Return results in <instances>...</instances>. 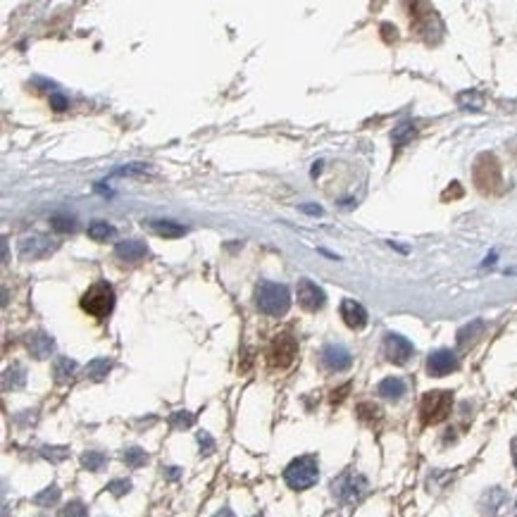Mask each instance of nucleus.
<instances>
[{
    "label": "nucleus",
    "mask_w": 517,
    "mask_h": 517,
    "mask_svg": "<svg viewBox=\"0 0 517 517\" xmlns=\"http://www.w3.org/2000/svg\"><path fill=\"white\" fill-rule=\"evenodd\" d=\"M255 305L267 317H282L291 307V293L284 284L260 282L255 289Z\"/></svg>",
    "instance_id": "f257e3e1"
},
{
    "label": "nucleus",
    "mask_w": 517,
    "mask_h": 517,
    "mask_svg": "<svg viewBox=\"0 0 517 517\" xmlns=\"http://www.w3.org/2000/svg\"><path fill=\"white\" fill-rule=\"evenodd\" d=\"M319 479V463L315 456H300L286 465L284 469V481L293 491H305L315 486Z\"/></svg>",
    "instance_id": "f03ea898"
},
{
    "label": "nucleus",
    "mask_w": 517,
    "mask_h": 517,
    "mask_svg": "<svg viewBox=\"0 0 517 517\" xmlns=\"http://www.w3.org/2000/svg\"><path fill=\"white\" fill-rule=\"evenodd\" d=\"M81 310L96 319H105L115 307V291L108 282H96L79 300Z\"/></svg>",
    "instance_id": "7ed1b4c3"
},
{
    "label": "nucleus",
    "mask_w": 517,
    "mask_h": 517,
    "mask_svg": "<svg viewBox=\"0 0 517 517\" xmlns=\"http://www.w3.org/2000/svg\"><path fill=\"white\" fill-rule=\"evenodd\" d=\"M453 410V393L451 391H427L420 403V420L422 425H439Z\"/></svg>",
    "instance_id": "20e7f679"
},
{
    "label": "nucleus",
    "mask_w": 517,
    "mask_h": 517,
    "mask_svg": "<svg viewBox=\"0 0 517 517\" xmlns=\"http://www.w3.org/2000/svg\"><path fill=\"white\" fill-rule=\"evenodd\" d=\"M332 493L336 501L344 505L358 503L367 493V479L358 472H344L332 481Z\"/></svg>",
    "instance_id": "39448f33"
},
{
    "label": "nucleus",
    "mask_w": 517,
    "mask_h": 517,
    "mask_svg": "<svg viewBox=\"0 0 517 517\" xmlns=\"http://www.w3.org/2000/svg\"><path fill=\"white\" fill-rule=\"evenodd\" d=\"M472 177H474V184L479 186V191H484V194H496V191H501V167H498V160L489 153L477 158Z\"/></svg>",
    "instance_id": "423d86ee"
},
{
    "label": "nucleus",
    "mask_w": 517,
    "mask_h": 517,
    "mask_svg": "<svg viewBox=\"0 0 517 517\" xmlns=\"http://www.w3.org/2000/svg\"><path fill=\"white\" fill-rule=\"evenodd\" d=\"M267 356H270L272 367L284 370L293 363L296 356H298V344H296V339L291 334H279L270 344V353H267Z\"/></svg>",
    "instance_id": "0eeeda50"
},
{
    "label": "nucleus",
    "mask_w": 517,
    "mask_h": 517,
    "mask_svg": "<svg viewBox=\"0 0 517 517\" xmlns=\"http://www.w3.org/2000/svg\"><path fill=\"white\" fill-rule=\"evenodd\" d=\"M412 353H415V346H412L405 336L393 334V332L384 336V356L388 363L405 365L412 358Z\"/></svg>",
    "instance_id": "6e6552de"
},
{
    "label": "nucleus",
    "mask_w": 517,
    "mask_h": 517,
    "mask_svg": "<svg viewBox=\"0 0 517 517\" xmlns=\"http://www.w3.org/2000/svg\"><path fill=\"white\" fill-rule=\"evenodd\" d=\"M296 293H298V303H300V307H305L307 312L322 310L324 303H327V296H324V291L317 286L315 282H312V279H300V282H298V289H296Z\"/></svg>",
    "instance_id": "1a4fd4ad"
},
{
    "label": "nucleus",
    "mask_w": 517,
    "mask_h": 517,
    "mask_svg": "<svg viewBox=\"0 0 517 517\" xmlns=\"http://www.w3.org/2000/svg\"><path fill=\"white\" fill-rule=\"evenodd\" d=\"M53 251H55V243L43 234H31V236H24V239L20 241V258L22 260H41Z\"/></svg>",
    "instance_id": "9d476101"
},
{
    "label": "nucleus",
    "mask_w": 517,
    "mask_h": 517,
    "mask_svg": "<svg viewBox=\"0 0 517 517\" xmlns=\"http://www.w3.org/2000/svg\"><path fill=\"white\" fill-rule=\"evenodd\" d=\"M456 370H458V358H456V353L449 351V348L434 351L432 356L427 358V372L432 377H446Z\"/></svg>",
    "instance_id": "9b49d317"
},
{
    "label": "nucleus",
    "mask_w": 517,
    "mask_h": 517,
    "mask_svg": "<svg viewBox=\"0 0 517 517\" xmlns=\"http://www.w3.org/2000/svg\"><path fill=\"white\" fill-rule=\"evenodd\" d=\"M353 358L351 353H348L346 346L341 344H329L322 348V365L327 367L329 372H344L351 367Z\"/></svg>",
    "instance_id": "f8f14e48"
},
{
    "label": "nucleus",
    "mask_w": 517,
    "mask_h": 517,
    "mask_svg": "<svg viewBox=\"0 0 517 517\" xmlns=\"http://www.w3.org/2000/svg\"><path fill=\"white\" fill-rule=\"evenodd\" d=\"M24 344H27V348H29V353H31V356L36 358V360L50 358V353L55 351L53 336L45 334V332H31V334H27Z\"/></svg>",
    "instance_id": "ddd939ff"
},
{
    "label": "nucleus",
    "mask_w": 517,
    "mask_h": 517,
    "mask_svg": "<svg viewBox=\"0 0 517 517\" xmlns=\"http://www.w3.org/2000/svg\"><path fill=\"white\" fill-rule=\"evenodd\" d=\"M341 317L351 329H363L367 324V310L353 298L341 300Z\"/></svg>",
    "instance_id": "4468645a"
},
{
    "label": "nucleus",
    "mask_w": 517,
    "mask_h": 517,
    "mask_svg": "<svg viewBox=\"0 0 517 517\" xmlns=\"http://www.w3.org/2000/svg\"><path fill=\"white\" fill-rule=\"evenodd\" d=\"M115 255L119 260H124V263H138V260H143L148 255V246L138 239H126L115 246Z\"/></svg>",
    "instance_id": "2eb2a0df"
},
{
    "label": "nucleus",
    "mask_w": 517,
    "mask_h": 517,
    "mask_svg": "<svg viewBox=\"0 0 517 517\" xmlns=\"http://www.w3.org/2000/svg\"><path fill=\"white\" fill-rule=\"evenodd\" d=\"M405 381L400 379V377H386V379L379 381V386H377V393H379L381 398L386 400H400L405 396Z\"/></svg>",
    "instance_id": "dca6fc26"
},
{
    "label": "nucleus",
    "mask_w": 517,
    "mask_h": 517,
    "mask_svg": "<svg viewBox=\"0 0 517 517\" xmlns=\"http://www.w3.org/2000/svg\"><path fill=\"white\" fill-rule=\"evenodd\" d=\"M505 503H508V498H505V493L501 489H489L484 493V498H481V510H484L486 517H496L501 515Z\"/></svg>",
    "instance_id": "f3484780"
},
{
    "label": "nucleus",
    "mask_w": 517,
    "mask_h": 517,
    "mask_svg": "<svg viewBox=\"0 0 517 517\" xmlns=\"http://www.w3.org/2000/svg\"><path fill=\"white\" fill-rule=\"evenodd\" d=\"M79 365L74 363L72 358H57L53 363V377L57 384H67V381L74 379V374H77Z\"/></svg>",
    "instance_id": "a211bd4d"
},
{
    "label": "nucleus",
    "mask_w": 517,
    "mask_h": 517,
    "mask_svg": "<svg viewBox=\"0 0 517 517\" xmlns=\"http://www.w3.org/2000/svg\"><path fill=\"white\" fill-rule=\"evenodd\" d=\"M148 226L158 236H165V239H179V236L186 234V226L170 222V219H153V222H148Z\"/></svg>",
    "instance_id": "6ab92c4d"
},
{
    "label": "nucleus",
    "mask_w": 517,
    "mask_h": 517,
    "mask_svg": "<svg viewBox=\"0 0 517 517\" xmlns=\"http://www.w3.org/2000/svg\"><path fill=\"white\" fill-rule=\"evenodd\" d=\"M24 381H27V372H24V367L22 365H13V367H8L5 370V374H3V388L5 391H10V388H22L24 386Z\"/></svg>",
    "instance_id": "aec40b11"
},
{
    "label": "nucleus",
    "mask_w": 517,
    "mask_h": 517,
    "mask_svg": "<svg viewBox=\"0 0 517 517\" xmlns=\"http://www.w3.org/2000/svg\"><path fill=\"white\" fill-rule=\"evenodd\" d=\"M86 234H89V239H93V241H108L115 236V226L105 222V219H96V222L89 224Z\"/></svg>",
    "instance_id": "412c9836"
},
{
    "label": "nucleus",
    "mask_w": 517,
    "mask_h": 517,
    "mask_svg": "<svg viewBox=\"0 0 517 517\" xmlns=\"http://www.w3.org/2000/svg\"><path fill=\"white\" fill-rule=\"evenodd\" d=\"M481 332H484V322H481V319H474V322L465 324L460 332H458V344H460V346L472 344L477 336H481Z\"/></svg>",
    "instance_id": "4be33fe9"
},
{
    "label": "nucleus",
    "mask_w": 517,
    "mask_h": 517,
    "mask_svg": "<svg viewBox=\"0 0 517 517\" xmlns=\"http://www.w3.org/2000/svg\"><path fill=\"white\" fill-rule=\"evenodd\" d=\"M81 465H84L89 472H101L108 465V456L101 451H86L84 456H81Z\"/></svg>",
    "instance_id": "5701e85b"
},
{
    "label": "nucleus",
    "mask_w": 517,
    "mask_h": 517,
    "mask_svg": "<svg viewBox=\"0 0 517 517\" xmlns=\"http://www.w3.org/2000/svg\"><path fill=\"white\" fill-rule=\"evenodd\" d=\"M110 370H112V363H110L108 358H96V360H91V363L86 365V377L98 381V379H103Z\"/></svg>",
    "instance_id": "b1692460"
},
{
    "label": "nucleus",
    "mask_w": 517,
    "mask_h": 517,
    "mask_svg": "<svg viewBox=\"0 0 517 517\" xmlns=\"http://www.w3.org/2000/svg\"><path fill=\"white\" fill-rule=\"evenodd\" d=\"M122 460H124L126 467L138 469V467H143V465L148 463V453L143 449H138V446H131V449L124 451V458H122Z\"/></svg>",
    "instance_id": "393cba45"
},
{
    "label": "nucleus",
    "mask_w": 517,
    "mask_h": 517,
    "mask_svg": "<svg viewBox=\"0 0 517 517\" xmlns=\"http://www.w3.org/2000/svg\"><path fill=\"white\" fill-rule=\"evenodd\" d=\"M57 501H60V489H57L55 484L48 486V489H43L41 493H36V496H34V503L41 505V508H50V505H55Z\"/></svg>",
    "instance_id": "a878e982"
},
{
    "label": "nucleus",
    "mask_w": 517,
    "mask_h": 517,
    "mask_svg": "<svg viewBox=\"0 0 517 517\" xmlns=\"http://www.w3.org/2000/svg\"><path fill=\"white\" fill-rule=\"evenodd\" d=\"M50 226L57 234H72L77 229V222H74V217H67V214H55V217H50Z\"/></svg>",
    "instance_id": "bb28decb"
},
{
    "label": "nucleus",
    "mask_w": 517,
    "mask_h": 517,
    "mask_svg": "<svg viewBox=\"0 0 517 517\" xmlns=\"http://www.w3.org/2000/svg\"><path fill=\"white\" fill-rule=\"evenodd\" d=\"M412 136H415V126L412 124H398L391 133V138H393L396 146H405V143H410Z\"/></svg>",
    "instance_id": "cd10ccee"
},
{
    "label": "nucleus",
    "mask_w": 517,
    "mask_h": 517,
    "mask_svg": "<svg viewBox=\"0 0 517 517\" xmlns=\"http://www.w3.org/2000/svg\"><path fill=\"white\" fill-rule=\"evenodd\" d=\"M458 103L465 108V110H481V93H477V91H465V93H460L458 96Z\"/></svg>",
    "instance_id": "c85d7f7f"
},
{
    "label": "nucleus",
    "mask_w": 517,
    "mask_h": 517,
    "mask_svg": "<svg viewBox=\"0 0 517 517\" xmlns=\"http://www.w3.org/2000/svg\"><path fill=\"white\" fill-rule=\"evenodd\" d=\"M57 517H89V508L81 501H69Z\"/></svg>",
    "instance_id": "c756f323"
},
{
    "label": "nucleus",
    "mask_w": 517,
    "mask_h": 517,
    "mask_svg": "<svg viewBox=\"0 0 517 517\" xmlns=\"http://www.w3.org/2000/svg\"><path fill=\"white\" fill-rule=\"evenodd\" d=\"M41 456H43L45 460L60 463L69 456V451L65 449V446H43V449H41Z\"/></svg>",
    "instance_id": "7c9ffc66"
},
{
    "label": "nucleus",
    "mask_w": 517,
    "mask_h": 517,
    "mask_svg": "<svg viewBox=\"0 0 517 517\" xmlns=\"http://www.w3.org/2000/svg\"><path fill=\"white\" fill-rule=\"evenodd\" d=\"M170 422H172L174 429H189L191 425H194V415L186 412V410H179L170 417Z\"/></svg>",
    "instance_id": "2f4dec72"
},
{
    "label": "nucleus",
    "mask_w": 517,
    "mask_h": 517,
    "mask_svg": "<svg viewBox=\"0 0 517 517\" xmlns=\"http://www.w3.org/2000/svg\"><path fill=\"white\" fill-rule=\"evenodd\" d=\"M108 491L112 493V496H124V493L131 491V481L129 479H115L108 484Z\"/></svg>",
    "instance_id": "473e14b6"
},
{
    "label": "nucleus",
    "mask_w": 517,
    "mask_h": 517,
    "mask_svg": "<svg viewBox=\"0 0 517 517\" xmlns=\"http://www.w3.org/2000/svg\"><path fill=\"white\" fill-rule=\"evenodd\" d=\"M198 446H201V456H210L214 451V439L207 432H198Z\"/></svg>",
    "instance_id": "72a5a7b5"
},
{
    "label": "nucleus",
    "mask_w": 517,
    "mask_h": 517,
    "mask_svg": "<svg viewBox=\"0 0 517 517\" xmlns=\"http://www.w3.org/2000/svg\"><path fill=\"white\" fill-rule=\"evenodd\" d=\"M50 108L57 110V112L67 110V98H65V96H60V93H50Z\"/></svg>",
    "instance_id": "f704fd0d"
},
{
    "label": "nucleus",
    "mask_w": 517,
    "mask_h": 517,
    "mask_svg": "<svg viewBox=\"0 0 517 517\" xmlns=\"http://www.w3.org/2000/svg\"><path fill=\"white\" fill-rule=\"evenodd\" d=\"M300 212L312 214V217H319V214H322V207H319V205H310V203H305V205H300Z\"/></svg>",
    "instance_id": "c9c22d12"
},
{
    "label": "nucleus",
    "mask_w": 517,
    "mask_h": 517,
    "mask_svg": "<svg viewBox=\"0 0 517 517\" xmlns=\"http://www.w3.org/2000/svg\"><path fill=\"white\" fill-rule=\"evenodd\" d=\"M179 474H182V469L179 467H167V477L170 479H179Z\"/></svg>",
    "instance_id": "e433bc0d"
},
{
    "label": "nucleus",
    "mask_w": 517,
    "mask_h": 517,
    "mask_svg": "<svg viewBox=\"0 0 517 517\" xmlns=\"http://www.w3.org/2000/svg\"><path fill=\"white\" fill-rule=\"evenodd\" d=\"M212 517H234V513H231V508H222V510H217Z\"/></svg>",
    "instance_id": "4c0bfd02"
},
{
    "label": "nucleus",
    "mask_w": 517,
    "mask_h": 517,
    "mask_svg": "<svg viewBox=\"0 0 517 517\" xmlns=\"http://www.w3.org/2000/svg\"><path fill=\"white\" fill-rule=\"evenodd\" d=\"M319 170H322V162H315V167H312V177L319 174Z\"/></svg>",
    "instance_id": "58836bf2"
},
{
    "label": "nucleus",
    "mask_w": 517,
    "mask_h": 517,
    "mask_svg": "<svg viewBox=\"0 0 517 517\" xmlns=\"http://www.w3.org/2000/svg\"><path fill=\"white\" fill-rule=\"evenodd\" d=\"M513 460H515V467H517V441H515V446H513Z\"/></svg>",
    "instance_id": "ea45409f"
},
{
    "label": "nucleus",
    "mask_w": 517,
    "mask_h": 517,
    "mask_svg": "<svg viewBox=\"0 0 517 517\" xmlns=\"http://www.w3.org/2000/svg\"><path fill=\"white\" fill-rule=\"evenodd\" d=\"M515 517H517V503H515Z\"/></svg>",
    "instance_id": "a19ab883"
},
{
    "label": "nucleus",
    "mask_w": 517,
    "mask_h": 517,
    "mask_svg": "<svg viewBox=\"0 0 517 517\" xmlns=\"http://www.w3.org/2000/svg\"><path fill=\"white\" fill-rule=\"evenodd\" d=\"M255 517H260V515H255Z\"/></svg>",
    "instance_id": "79ce46f5"
}]
</instances>
